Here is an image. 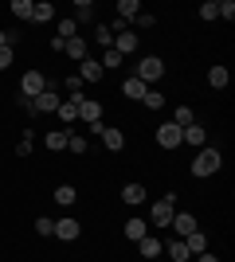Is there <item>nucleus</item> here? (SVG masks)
Masks as SVG:
<instances>
[{
  "label": "nucleus",
  "instance_id": "13",
  "mask_svg": "<svg viewBox=\"0 0 235 262\" xmlns=\"http://www.w3.org/2000/svg\"><path fill=\"white\" fill-rule=\"evenodd\" d=\"M67 137H71L67 129H51V133H44V145L51 153H63V149H67Z\"/></svg>",
  "mask_w": 235,
  "mask_h": 262
},
{
  "label": "nucleus",
  "instance_id": "37",
  "mask_svg": "<svg viewBox=\"0 0 235 262\" xmlns=\"http://www.w3.org/2000/svg\"><path fill=\"white\" fill-rule=\"evenodd\" d=\"M216 8H220L224 20H235V0H216Z\"/></svg>",
  "mask_w": 235,
  "mask_h": 262
},
{
  "label": "nucleus",
  "instance_id": "9",
  "mask_svg": "<svg viewBox=\"0 0 235 262\" xmlns=\"http://www.w3.org/2000/svg\"><path fill=\"white\" fill-rule=\"evenodd\" d=\"M168 227L177 231V239H184V235H192V231H196V215H188V211H177Z\"/></svg>",
  "mask_w": 235,
  "mask_h": 262
},
{
  "label": "nucleus",
  "instance_id": "39",
  "mask_svg": "<svg viewBox=\"0 0 235 262\" xmlns=\"http://www.w3.org/2000/svg\"><path fill=\"white\" fill-rule=\"evenodd\" d=\"M12 59H16V51H12V47H0V71H8Z\"/></svg>",
  "mask_w": 235,
  "mask_h": 262
},
{
  "label": "nucleus",
  "instance_id": "10",
  "mask_svg": "<svg viewBox=\"0 0 235 262\" xmlns=\"http://www.w3.org/2000/svg\"><path fill=\"white\" fill-rule=\"evenodd\" d=\"M122 231H125V239H130V243H141V239L149 235V219H137V215H134Z\"/></svg>",
  "mask_w": 235,
  "mask_h": 262
},
{
  "label": "nucleus",
  "instance_id": "23",
  "mask_svg": "<svg viewBox=\"0 0 235 262\" xmlns=\"http://www.w3.org/2000/svg\"><path fill=\"white\" fill-rule=\"evenodd\" d=\"M32 20L35 24H47V20H55V4H47V0H39L32 8Z\"/></svg>",
  "mask_w": 235,
  "mask_h": 262
},
{
  "label": "nucleus",
  "instance_id": "20",
  "mask_svg": "<svg viewBox=\"0 0 235 262\" xmlns=\"http://www.w3.org/2000/svg\"><path fill=\"white\" fill-rule=\"evenodd\" d=\"M184 247H188V254L208 251V235H204V231H192V235H184Z\"/></svg>",
  "mask_w": 235,
  "mask_h": 262
},
{
  "label": "nucleus",
  "instance_id": "8",
  "mask_svg": "<svg viewBox=\"0 0 235 262\" xmlns=\"http://www.w3.org/2000/svg\"><path fill=\"white\" fill-rule=\"evenodd\" d=\"M180 137H184V145H192V149H204V145H208V129H204L200 121H192V125L180 133Z\"/></svg>",
  "mask_w": 235,
  "mask_h": 262
},
{
  "label": "nucleus",
  "instance_id": "17",
  "mask_svg": "<svg viewBox=\"0 0 235 262\" xmlns=\"http://www.w3.org/2000/svg\"><path fill=\"white\" fill-rule=\"evenodd\" d=\"M78 231H82V227H78L75 219H55V235H59V239L75 243V239H78Z\"/></svg>",
  "mask_w": 235,
  "mask_h": 262
},
{
  "label": "nucleus",
  "instance_id": "41",
  "mask_svg": "<svg viewBox=\"0 0 235 262\" xmlns=\"http://www.w3.org/2000/svg\"><path fill=\"white\" fill-rule=\"evenodd\" d=\"M192 258H196V262H220V258H216L212 251H200V254H192Z\"/></svg>",
  "mask_w": 235,
  "mask_h": 262
},
{
  "label": "nucleus",
  "instance_id": "42",
  "mask_svg": "<svg viewBox=\"0 0 235 262\" xmlns=\"http://www.w3.org/2000/svg\"><path fill=\"white\" fill-rule=\"evenodd\" d=\"M0 47H12V43H8V35H4V32H0Z\"/></svg>",
  "mask_w": 235,
  "mask_h": 262
},
{
  "label": "nucleus",
  "instance_id": "21",
  "mask_svg": "<svg viewBox=\"0 0 235 262\" xmlns=\"http://www.w3.org/2000/svg\"><path fill=\"white\" fill-rule=\"evenodd\" d=\"M168 121H173V125H180V129H188L192 121H196V114H192V106H177Z\"/></svg>",
  "mask_w": 235,
  "mask_h": 262
},
{
  "label": "nucleus",
  "instance_id": "1",
  "mask_svg": "<svg viewBox=\"0 0 235 262\" xmlns=\"http://www.w3.org/2000/svg\"><path fill=\"white\" fill-rule=\"evenodd\" d=\"M220 172V149H208V145H204L200 153H196V161H192V176H216Z\"/></svg>",
  "mask_w": 235,
  "mask_h": 262
},
{
  "label": "nucleus",
  "instance_id": "35",
  "mask_svg": "<svg viewBox=\"0 0 235 262\" xmlns=\"http://www.w3.org/2000/svg\"><path fill=\"white\" fill-rule=\"evenodd\" d=\"M67 149L82 157V153H87V137H75V133H71V137H67Z\"/></svg>",
  "mask_w": 235,
  "mask_h": 262
},
{
  "label": "nucleus",
  "instance_id": "38",
  "mask_svg": "<svg viewBox=\"0 0 235 262\" xmlns=\"http://www.w3.org/2000/svg\"><path fill=\"white\" fill-rule=\"evenodd\" d=\"M102 67H122V55L114 51V47H110V51H102Z\"/></svg>",
  "mask_w": 235,
  "mask_h": 262
},
{
  "label": "nucleus",
  "instance_id": "31",
  "mask_svg": "<svg viewBox=\"0 0 235 262\" xmlns=\"http://www.w3.org/2000/svg\"><path fill=\"white\" fill-rule=\"evenodd\" d=\"M94 39L102 43V51H110V47H114V32L106 28V24H98V32H94Z\"/></svg>",
  "mask_w": 235,
  "mask_h": 262
},
{
  "label": "nucleus",
  "instance_id": "29",
  "mask_svg": "<svg viewBox=\"0 0 235 262\" xmlns=\"http://www.w3.org/2000/svg\"><path fill=\"white\" fill-rule=\"evenodd\" d=\"M63 90H67L71 98H82V78H78V75H67V78H63Z\"/></svg>",
  "mask_w": 235,
  "mask_h": 262
},
{
  "label": "nucleus",
  "instance_id": "4",
  "mask_svg": "<svg viewBox=\"0 0 235 262\" xmlns=\"http://www.w3.org/2000/svg\"><path fill=\"white\" fill-rule=\"evenodd\" d=\"M51 86V82H47V75H39V71H28V75L20 78V98H39V94H44V90Z\"/></svg>",
  "mask_w": 235,
  "mask_h": 262
},
{
  "label": "nucleus",
  "instance_id": "2",
  "mask_svg": "<svg viewBox=\"0 0 235 262\" xmlns=\"http://www.w3.org/2000/svg\"><path fill=\"white\" fill-rule=\"evenodd\" d=\"M173 215H177V196H165V200H157L153 211H149V223L161 231H168V223H173Z\"/></svg>",
  "mask_w": 235,
  "mask_h": 262
},
{
  "label": "nucleus",
  "instance_id": "22",
  "mask_svg": "<svg viewBox=\"0 0 235 262\" xmlns=\"http://www.w3.org/2000/svg\"><path fill=\"white\" fill-rule=\"evenodd\" d=\"M63 55H71L75 63H82V59H90V55H87V43H82L78 35H75V39H67V47H63Z\"/></svg>",
  "mask_w": 235,
  "mask_h": 262
},
{
  "label": "nucleus",
  "instance_id": "3",
  "mask_svg": "<svg viewBox=\"0 0 235 262\" xmlns=\"http://www.w3.org/2000/svg\"><path fill=\"white\" fill-rule=\"evenodd\" d=\"M137 78H141L145 86H153L157 78H165V59H157V55H145V59L137 63Z\"/></svg>",
  "mask_w": 235,
  "mask_h": 262
},
{
  "label": "nucleus",
  "instance_id": "32",
  "mask_svg": "<svg viewBox=\"0 0 235 262\" xmlns=\"http://www.w3.org/2000/svg\"><path fill=\"white\" fill-rule=\"evenodd\" d=\"M200 20H220V8H216V0H204V4H200Z\"/></svg>",
  "mask_w": 235,
  "mask_h": 262
},
{
  "label": "nucleus",
  "instance_id": "33",
  "mask_svg": "<svg viewBox=\"0 0 235 262\" xmlns=\"http://www.w3.org/2000/svg\"><path fill=\"white\" fill-rule=\"evenodd\" d=\"M141 102H145V110H161V106H165V98H161L157 90H145V98H141Z\"/></svg>",
  "mask_w": 235,
  "mask_h": 262
},
{
  "label": "nucleus",
  "instance_id": "16",
  "mask_svg": "<svg viewBox=\"0 0 235 262\" xmlns=\"http://www.w3.org/2000/svg\"><path fill=\"white\" fill-rule=\"evenodd\" d=\"M134 47H137V35H134V32H118V35H114V51L122 55V59L134 51Z\"/></svg>",
  "mask_w": 235,
  "mask_h": 262
},
{
  "label": "nucleus",
  "instance_id": "6",
  "mask_svg": "<svg viewBox=\"0 0 235 262\" xmlns=\"http://www.w3.org/2000/svg\"><path fill=\"white\" fill-rule=\"evenodd\" d=\"M78 118L87 121V125H98V121H102V102H94V98H78Z\"/></svg>",
  "mask_w": 235,
  "mask_h": 262
},
{
  "label": "nucleus",
  "instance_id": "19",
  "mask_svg": "<svg viewBox=\"0 0 235 262\" xmlns=\"http://www.w3.org/2000/svg\"><path fill=\"white\" fill-rule=\"evenodd\" d=\"M51 200H55L59 208H71V204L78 200V192H75V184H59V188H55V196H51Z\"/></svg>",
  "mask_w": 235,
  "mask_h": 262
},
{
  "label": "nucleus",
  "instance_id": "12",
  "mask_svg": "<svg viewBox=\"0 0 235 262\" xmlns=\"http://www.w3.org/2000/svg\"><path fill=\"white\" fill-rule=\"evenodd\" d=\"M78 78H82V82H102V63L82 59V63H78Z\"/></svg>",
  "mask_w": 235,
  "mask_h": 262
},
{
  "label": "nucleus",
  "instance_id": "18",
  "mask_svg": "<svg viewBox=\"0 0 235 262\" xmlns=\"http://www.w3.org/2000/svg\"><path fill=\"white\" fill-rule=\"evenodd\" d=\"M137 16H141V4H137V0H118V20L134 24Z\"/></svg>",
  "mask_w": 235,
  "mask_h": 262
},
{
  "label": "nucleus",
  "instance_id": "25",
  "mask_svg": "<svg viewBox=\"0 0 235 262\" xmlns=\"http://www.w3.org/2000/svg\"><path fill=\"white\" fill-rule=\"evenodd\" d=\"M168 258H173V262H188L192 258L188 247H184V239H173V243H168Z\"/></svg>",
  "mask_w": 235,
  "mask_h": 262
},
{
  "label": "nucleus",
  "instance_id": "26",
  "mask_svg": "<svg viewBox=\"0 0 235 262\" xmlns=\"http://www.w3.org/2000/svg\"><path fill=\"white\" fill-rule=\"evenodd\" d=\"M227 78H231V75H227V67H220V63L208 71V82H212L216 90H224V86H227Z\"/></svg>",
  "mask_w": 235,
  "mask_h": 262
},
{
  "label": "nucleus",
  "instance_id": "36",
  "mask_svg": "<svg viewBox=\"0 0 235 262\" xmlns=\"http://www.w3.org/2000/svg\"><path fill=\"white\" fill-rule=\"evenodd\" d=\"M32 137H35V133L28 129V133L20 137V141H16V153H20V157H28V153H32Z\"/></svg>",
  "mask_w": 235,
  "mask_h": 262
},
{
  "label": "nucleus",
  "instance_id": "7",
  "mask_svg": "<svg viewBox=\"0 0 235 262\" xmlns=\"http://www.w3.org/2000/svg\"><path fill=\"white\" fill-rule=\"evenodd\" d=\"M94 137H102V145H106L110 153H118V149L125 145V133H122V129H114V125H102V129L94 133Z\"/></svg>",
  "mask_w": 235,
  "mask_h": 262
},
{
  "label": "nucleus",
  "instance_id": "28",
  "mask_svg": "<svg viewBox=\"0 0 235 262\" xmlns=\"http://www.w3.org/2000/svg\"><path fill=\"white\" fill-rule=\"evenodd\" d=\"M78 35V24L71 20V16H63V20H59V39H75Z\"/></svg>",
  "mask_w": 235,
  "mask_h": 262
},
{
  "label": "nucleus",
  "instance_id": "40",
  "mask_svg": "<svg viewBox=\"0 0 235 262\" xmlns=\"http://www.w3.org/2000/svg\"><path fill=\"white\" fill-rule=\"evenodd\" d=\"M134 24H137V28H153V16H149V12H141V16H137Z\"/></svg>",
  "mask_w": 235,
  "mask_h": 262
},
{
  "label": "nucleus",
  "instance_id": "5",
  "mask_svg": "<svg viewBox=\"0 0 235 262\" xmlns=\"http://www.w3.org/2000/svg\"><path fill=\"white\" fill-rule=\"evenodd\" d=\"M180 125H173V121H165V125H161V129H157V145H161V149H177V145H184V137H180Z\"/></svg>",
  "mask_w": 235,
  "mask_h": 262
},
{
  "label": "nucleus",
  "instance_id": "24",
  "mask_svg": "<svg viewBox=\"0 0 235 262\" xmlns=\"http://www.w3.org/2000/svg\"><path fill=\"white\" fill-rule=\"evenodd\" d=\"M55 114H59V121H67V125H71V121L78 118V98H71V102H59V110H55Z\"/></svg>",
  "mask_w": 235,
  "mask_h": 262
},
{
  "label": "nucleus",
  "instance_id": "27",
  "mask_svg": "<svg viewBox=\"0 0 235 262\" xmlns=\"http://www.w3.org/2000/svg\"><path fill=\"white\" fill-rule=\"evenodd\" d=\"M90 16H94V4H90V0H78V4H75V16H71V20L82 24V20H90Z\"/></svg>",
  "mask_w": 235,
  "mask_h": 262
},
{
  "label": "nucleus",
  "instance_id": "30",
  "mask_svg": "<svg viewBox=\"0 0 235 262\" xmlns=\"http://www.w3.org/2000/svg\"><path fill=\"white\" fill-rule=\"evenodd\" d=\"M32 0H12V16H20V20H32Z\"/></svg>",
  "mask_w": 235,
  "mask_h": 262
},
{
  "label": "nucleus",
  "instance_id": "34",
  "mask_svg": "<svg viewBox=\"0 0 235 262\" xmlns=\"http://www.w3.org/2000/svg\"><path fill=\"white\" fill-rule=\"evenodd\" d=\"M35 231H39V235H55V219L39 215V219H35Z\"/></svg>",
  "mask_w": 235,
  "mask_h": 262
},
{
  "label": "nucleus",
  "instance_id": "15",
  "mask_svg": "<svg viewBox=\"0 0 235 262\" xmlns=\"http://www.w3.org/2000/svg\"><path fill=\"white\" fill-rule=\"evenodd\" d=\"M137 251H141V258H157V254L165 251V243L157 239V235H145V239L137 243Z\"/></svg>",
  "mask_w": 235,
  "mask_h": 262
},
{
  "label": "nucleus",
  "instance_id": "14",
  "mask_svg": "<svg viewBox=\"0 0 235 262\" xmlns=\"http://www.w3.org/2000/svg\"><path fill=\"white\" fill-rule=\"evenodd\" d=\"M122 204H130V208L145 204V184H125L122 188Z\"/></svg>",
  "mask_w": 235,
  "mask_h": 262
},
{
  "label": "nucleus",
  "instance_id": "11",
  "mask_svg": "<svg viewBox=\"0 0 235 262\" xmlns=\"http://www.w3.org/2000/svg\"><path fill=\"white\" fill-rule=\"evenodd\" d=\"M145 82H141V78H137V75H130V78H125V82H122V94H125V98H134V102H141V98H145Z\"/></svg>",
  "mask_w": 235,
  "mask_h": 262
}]
</instances>
